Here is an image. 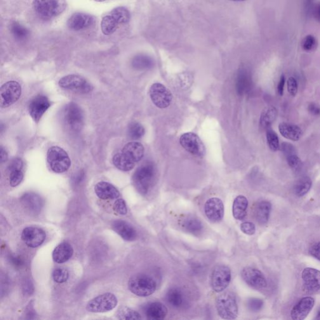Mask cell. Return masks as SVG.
Returning a JSON list of instances; mask_svg holds the SVG:
<instances>
[{
	"label": "cell",
	"mask_w": 320,
	"mask_h": 320,
	"mask_svg": "<svg viewBox=\"0 0 320 320\" xmlns=\"http://www.w3.org/2000/svg\"><path fill=\"white\" fill-rule=\"evenodd\" d=\"M34 10L44 19H51L62 14L65 10V0H34Z\"/></svg>",
	"instance_id": "cell-5"
},
{
	"label": "cell",
	"mask_w": 320,
	"mask_h": 320,
	"mask_svg": "<svg viewBox=\"0 0 320 320\" xmlns=\"http://www.w3.org/2000/svg\"><path fill=\"white\" fill-rule=\"evenodd\" d=\"M272 204L269 201H262L256 204L255 216L256 221L261 225H265L269 220Z\"/></svg>",
	"instance_id": "cell-30"
},
{
	"label": "cell",
	"mask_w": 320,
	"mask_h": 320,
	"mask_svg": "<svg viewBox=\"0 0 320 320\" xmlns=\"http://www.w3.org/2000/svg\"><path fill=\"white\" fill-rule=\"evenodd\" d=\"M95 1L98 2H103L106 1V0H95Z\"/></svg>",
	"instance_id": "cell-60"
},
{
	"label": "cell",
	"mask_w": 320,
	"mask_h": 320,
	"mask_svg": "<svg viewBox=\"0 0 320 320\" xmlns=\"http://www.w3.org/2000/svg\"><path fill=\"white\" fill-rule=\"evenodd\" d=\"M113 163L117 168L123 171L131 170L135 166V163H133L127 159L121 152L117 153L113 158Z\"/></svg>",
	"instance_id": "cell-33"
},
{
	"label": "cell",
	"mask_w": 320,
	"mask_h": 320,
	"mask_svg": "<svg viewBox=\"0 0 320 320\" xmlns=\"http://www.w3.org/2000/svg\"><path fill=\"white\" fill-rule=\"evenodd\" d=\"M315 319L320 320V307L319 308V310H318L317 317L315 318Z\"/></svg>",
	"instance_id": "cell-58"
},
{
	"label": "cell",
	"mask_w": 320,
	"mask_h": 320,
	"mask_svg": "<svg viewBox=\"0 0 320 320\" xmlns=\"http://www.w3.org/2000/svg\"><path fill=\"white\" fill-rule=\"evenodd\" d=\"M156 178V169L152 162H146L136 169L132 181L139 194L146 195L152 190Z\"/></svg>",
	"instance_id": "cell-1"
},
{
	"label": "cell",
	"mask_w": 320,
	"mask_h": 320,
	"mask_svg": "<svg viewBox=\"0 0 320 320\" xmlns=\"http://www.w3.org/2000/svg\"><path fill=\"white\" fill-rule=\"evenodd\" d=\"M303 288L308 293H315L320 289V271L312 268L303 270L302 274Z\"/></svg>",
	"instance_id": "cell-18"
},
{
	"label": "cell",
	"mask_w": 320,
	"mask_h": 320,
	"mask_svg": "<svg viewBox=\"0 0 320 320\" xmlns=\"http://www.w3.org/2000/svg\"><path fill=\"white\" fill-rule=\"evenodd\" d=\"M166 300L171 307L180 308L184 305L185 301L184 293L182 289L174 287L167 291Z\"/></svg>",
	"instance_id": "cell-31"
},
{
	"label": "cell",
	"mask_w": 320,
	"mask_h": 320,
	"mask_svg": "<svg viewBox=\"0 0 320 320\" xmlns=\"http://www.w3.org/2000/svg\"><path fill=\"white\" fill-rule=\"evenodd\" d=\"M279 131L283 137L293 142H297L302 138L303 131L302 129L295 124L282 123L279 124Z\"/></svg>",
	"instance_id": "cell-27"
},
{
	"label": "cell",
	"mask_w": 320,
	"mask_h": 320,
	"mask_svg": "<svg viewBox=\"0 0 320 320\" xmlns=\"http://www.w3.org/2000/svg\"><path fill=\"white\" fill-rule=\"evenodd\" d=\"M204 213L211 222H220L224 217L225 208L222 200L218 198H211L204 204Z\"/></svg>",
	"instance_id": "cell-15"
},
{
	"label": "cell",
	"mask_w": 320,
	"mask_h": 320,
	"mask_svg": "<svg viewBox=\"0 0 320 320\" xmlns=\"http://www.w3.org/2000/svg\"><path fill=\"white\" fill-rule=\"evenodd\" d=\"M9 185L11 187H16L22 183L23 179L22 169H13L9 171Z\"/></svg>",
	"instance_id": "cell-41"
},
{
	"label": "cell",
	"mask_w": 320,
	"mask_h": 320,
	"mask_svg": "<svg viewBox=\"0 0 320 320\" xmlns=\"http://www.w3.org/2000/svg\"><path fill=\"white\" fill-rule=\"evenodd\" d=\"M144 312L148 319L162 320L165 319L168 314V309L163 303L155 302L148 303L145 307Z\"/></svg>",
	"instance_id": "cell-23"
},
{
	"label": "cell",
	"mask_w": 320,
	"mask_h": 320,
	"mask_svg": "<svg viewBox=\"0 0 320 320\" xmlns=\"http://www.w3.org/2000/svg\"><path fill=\"white\" fill-rule=\"evenodd\" d=\"M21 201L25 209L34 214L39 213L43 206L41 198L33 193H28L23 195L21 198Z\"/></svg>",
	"instance_id": "cell-25"
},
{
	"label": "cell",
	"mask_w": 320,
	"mask_h": 320,
	"mask_svg": "<svg viewBox=\"0 0 320 320\" xmlns=\"http://www.w3.org/2000/svg\"><path fill=\"white\" fill-rule=\"evenodd\" d=\"M0 157H1V163H4V162L6 161L7 160H8V153H7L6 150L3 147H1V150H0Z\"/></svg>",
	"instance_id": "cell-55"
},
{
	"label": "cell",
	"mask_w": 320,
	"mask_h": 320,
	"mask_svg": "<svg viewBox=\"0 0 320 320\" xmlns=\"http://www.w3.org/2000/svg\"><path fill=\"white\" fill-rule=\"evenodd\" d=\"M315 13L318 20L320 21V4L315 9Z\"/></svg>",
	"instance_id": "cell-57"
},
{
	"label": "cell",
	"mask_w": 320,
	"mask_h": 320,
	"mask_svg": "<svg viewBox=\"0 0 320 320\" xmlns=\"http://www.w3.org/2000/svg\"><path fill=\"white\" fill-rule=\"evenodd\" d=\"M230 1H236V2H240V1H246V0H230Z\"/></svg>",
	"instance_id": "cell-59"
},
{
	"label": "cell",
	"mask_w": 320,
	"mask_h": 320,
	"mask_svg": "<svg viewBox=\"0 0 320 320\" xmlns=\"http://www.w3.org/2000/svg\"><path fill=\"white\" fill-rule=\"evenodd\" d=\"M277 110L274 107H269L265 108L260 117V124L263 128H267L276 119L277 117Z\"/></svg>",
	"instance_id": "cell-34"
},
{
	"label": "cell",
	"mask_w": 320,
	"mask_h": 320,
	"mask_svg": "<svg viewBox=\"0 0 320 320\" xmlns=\"http://www.w3.org/2000/svg\"><path fill=\"white\" fill-rule=\"evenodd\" d=\"M62 118L65 126L74 132L81 130L83 126V112L75 103H70L65 106L63 110Z\"/></svg>",
	"instance_id": "cell-7"
},
{
	"label": "cell",
	"mask_w": 320,
	"mask_h": 320,
	"mask_svg": "<svg viewBox=\"0 0 320 320\" xmlns=\"http://www.w3.org/2000/svg\"><path fill=\"white\" fill-rule=\"evenodd\" d=\"M308 110L310 114L314 115H320V107L316 103H312L308 106Z\"/></svg>",
	"instance_id": "cell-52"
},
{
	"label": "cell",
	"mask_w": 320,
	"mask_h": 320,
	"mask_svg": "<svg viewBox=\"0 0 320 320\" xmlns=\"http://www.w3.org/2000/svg\"><path fill=\"white\" fill-rule=\"evenodd\" d=\"M242 279L248 286L256 289H262L267 286V279L260 270L247 267L241 270Z\"/></svg>",
	"instance_id": "cell-14"
},
{
	"label": "cell",
	"mask_w": 320,
	"mask_h": 320,
	"mask_svg": "<svg viewBox=\"0 0 320 320\" xmlns=\"http://www.w3.org/2000/svg\"><path fill=\"white\" fill-rule=\"evenodd\" d=\"M267 140L268 145L273 152H277L280 149L279 136L271 129H268L267 131Z\"/></svg>",
	"instance_id": "cell-40"
},
{
	"label": "cell",
	"mask_w": 320,
	"mask_h": 320,
	"mask_svg": "<svg viewBox=\"0 0 320 320\" xmlns=\"http://www.w3.org/2000/svg\"><path fill=\"white\" fill-rule=\"evenodd\" d=\"M121 152L127 159L136 164L144 156L145 148L140 143L132 142L124 145Z\"/></svg>",
	"instance_id": "cell-22"
},
{
	"label": "cell",
	"mask_w": 320,
	"mask_h": 320,
	"mask_svg": "<svg viewBox=\"0 0 320 320\" xmlns=\"http://www.w3.org/2000/svg\"><path fill=\"white\" fill-rule=\"evenodd\" d=\"M215 305L219 316L223 319L235 320L239 315L236 296L230 291L219 295L216 299Z\"/></svg>",
	"instance_id": "cell-3"
},
{
	"label": "cell",
	"mask_w": 320,
	"mask_h": 320,
	"mask_svg": "<svg viewBox=\"0 0 320 320\" xmlns=\"http://www.w3.org/2000/svg\"><path fill=\"white\" fill-rule=\"evenodd\" d=\"M9 30L14 39L18 41H24L29 37L30 30L17 22H14L10 25Z\"/></svg>",
	"instance_id": "cell-32"
},
{
	"label": "cell",
	"mask_w": 320,
	"mask_h": 320,
	"mask_svg": "<svg viewBox=\"0 0 320 320\" xmlns=\"http://www.w3.org/2000/svg\"><path fill=\"white\" fill-rule=\"evenodd\" d=\"M241 232L247 235H253L255 234L256 227L255 224L251 222H244L240 226Z\"/></svg>",
	"instance_id": "cell-48"
},
{
	"label": "cell",
	"mask_w": 320,
	"mask_h": 320,
	"mask_svg": "<svg viewBox=\"0 0 320 320\" xmlns=\"http://www.w3.org/2000/svg\"><path fill=\"white\" fill-rule=\"evenodd\" d=\"M285 77L284 75H282L281 78H280V81L279 84H278V92L280 96L283 95L284 92V84H285Z\"/></svg>",
	"instance_id": "cell-53"
},
{
	"label": "cell",
	"mask_w": 320,
	"mask_h": 320,
	"mask_svg": "<svg viewBox=\"0 0 320 320\" xmlns=\"http://www.w3.org/2000/svg\"><path fill=\"white\" fill-rule=\"evenodd\" d=\"M74 255V248L71 244L64 242L56 247L53 251L52 257L54 262L63 263L68 262Z\"/></svg>",
	"instance_id": "cell-26"
},
{
	"label": "cell",
	"mask_w": 320,
	"mask_h": 320,
	"mask_svg": "<svg viewBox=\"0 0 320 320\" xmlns=\"http://www.w3.org/2000/svg\"><path fill=\"white\" fill-rule=\"evenodd\" d=\"M23 167V162L22 159L19 158H15L13 159L9 163L8 166V171L13 170V169H22Z\"/></svg>",
	"instance_id": "cell-49"
},
{
	"label": "cell",
	"mask_w": 320,
	"mask_h": 320,
	"mask_svg": "<svg viewBox=\"0 0 320 320\" xmlns=\"http://www.w3.org/2000/svg\"><path fill=\"white\" fill-rule=\"evenodd\" d=\"M131 65L135 69L145 70L152 67L153 61L147 56L140 55L134 57Z\"/></svg>",
	"instance_id": "cell-38"
},
{
	"label": "cell",
	"mask_w": 320,
	"mask_h": 320,
	"mask_svg": "<svg viewBox=\"0 0 320 320\" xmlns=\"http://www.w3.org/2000/svg\"><path fill=\"white\" fill-rule=\"evenodd\" d=\"M314 0H305V8L307 10H310Z\"/></svg>",
	"instance_id": "cell-56"
},
{
	"label": "cell",
	"mask_w": 320,
	"mask_h": 320,
	"mask_svg": "<svg viewBox=\"0 0 320 320\" xmlns=\"http://www.w3.org/2000/svg\"><path fill=\"white\" fill-rule=\"evenodd\" d=\"M288 91L291 96H295L298 92V83L294 77L289 78L287 81Z\"/></svg>",
	"instance_id": "cell-46"
},
{
	"label": "cell",
	"mask_w": 320,
	"mask_h": 320,
	"mask_svg": "<svg viewBox=\"0 0 320 320\" xmlns=\"http://www.w3.org/2000/svg\"><path fill=\"white\" fill-rule=\"evenodd\" d=\"M9 262L16 268H21L23 265V260L20 256L11 255L9 256Z\"/></svg>",
	"instance_id": "cell-50"
},
{
	"label": "cell",
	"mask_w": 320,
	"mask_h": 320,
	"mask_svg": "<svg viewBox=\"0 0 320 320\" xmlns=\"http://www.w3.org/2000/svg\"><path fill=\"white\" fill-rule=\"evenodd\" d=\"M47 161L51 170L56 173L66 172L71 166V160L62 148L55 146L47 152Z\"/></svg>",
	"instance_id": "cell-6"
},
{
	"label": "cell",
	"mask_w": 320,
	"mask_h": 320,
	"mask_svg": "<svg viewBox=\"0 0 320 320\" xmlns=\"http://www.w3.org/2000/svg\"><path fill=\"white\" fill-rule=\"evenodd\" d=\"M114 209L115 212L119 214L120 215H125L128 212L125 201L123 199H118L115 202Z\"/></svg>",
	"instance_id": "cell-44"
},
{
	"label": "cell",
	"mask_w": 320,
	"mask_h": 320,
	"mask_svg": "<svg viewBox=\"0 0 320 320\" xmlns=\"http://www.w3.org/2000/svg\"><path fill=\"white\" fill-rule=\"evenodd\" d=\"M112 228L115 232L127 241H135L137 232L132 225L125 221L118 220L112 223Z\"/></svg>",
	"instance_id": "cell-21"
},
{
	"label": "cell",
	"mask_w": 320,
	"mask_h": 320,
	"mask_svg": "<svg viewBox=\"0 0 320 320\" xmlns=\"http://www.w3.org/2000/svg\"><path fill=\"white\" fill-rule=\"evenodd\" d=\"M150 98L157 107L166 108L168 107L172 101L171 91L163 84L159 83H154L150 87Z\"/></svg>",
	"instance_id": "cell-13"
},
{
	"label": "cell",
	"mask_w": 320,
	"mask_h": 320,
	"mask_svg": "<svg viewBox=\"0 0 320 320\" xmlns=\"http://www.w3.org/2000/svg\"><path fill=\"white\" fill-rule=\"evenodd\" d=\"M249 86V79L248 74L245 71L240 72L238 75L236 83L237 93L243 95L248 90Z\"/></svg>",
	"instance_id": "cell-36"
},
{
	"label": "cell",
	"mask_w": 320,
	"mask_h": 320,
	"mask_svg": "<svg viewBox=\"0 0 320 320\" xmlns=\"http://www.w3.org/2000/svg\"><path fill=\"white\" fill-rule=\"evenodd\" d=\"M23 290L25 291L26 293H28V295H31L33 291H34V286L31 284V282L28 281L27 283H25Z\"/></svg>",
	"instance_id": "cell-54"
},
{
	"label": "cell",
	"mask_w": 320,
	"mask_h": 320,
	"mask_svg": "<svg viewBox=\"0 0 320 320\" xmlns=\"http://www.w3.org/2000/svg\"><path fill=\"white\" fill-rule=\"evenodd\" d=\"M128 285L131 293L140 297L152 295L157 289L156 281L145 274L134 275L129 279Z\"/></svg>",
	"instance_id": "cell-4"
},
{
	"label": "cell",
	"mask_w": 320,
	"mask_h": 320,
	"mask_svg": "<svg viewBox=\"0 0 320 320\" xmlns=\"http://www.w3.org/2000/svg\"><path fill=\"white\" fill-rule=\"evenodd\" d=\"M248 201L245 197L239 195L235 199L233 204V215L237 220H243L247 215Z\"/></svg>",
	"instance_id": "cell-29"
},
{
	"label": "cell",
	"mask_w": 320,
	"mask_h": 320,
	"mask_svg": "<svg viewBox=\"0 0 320 320\" xmlns=\"http://www.w3.org/2000/svg\"><path fill=\"white\" fill-rule=\"evenodd\" d=\"M315 305V300L312 297L301 299L294 306L291 312V317L293 320H303L307 317Z\"/></svg>",
	"instance_id": "cell-20"
},
{
	"label": "cell",
	"mask_w": 320,
	"mask_h": 320,
	"mask_svg": "<svg viewBox=\"0 0 320 320\" xmlns=\"http://www.w3.org/2000/svg\"><path fill=\"white\" fill-rule=\"evenodd\" d=\"M61 88L80 93H88L93 90V86L84 78L76 75H69L59 80Z\"/></svg>",
	"instance_id": "cell-9"
},
{
	"label": "cell",
	"mask_w": 320,
	"mask_h": 320,
	"mask_svg": "<svg viewBox=\"0 0 320 320\" xmlns=\"http://www.w3.org/2000/svg\"><path fill=\"white\" fill-rule=\"evenodd\" d=\"M129 137L133 140H138L142 138L145 133L144 127L138 122H132L129 124L128 129Z\"/></svg>",
	"instance_id": "cell-39"
},
{
	"label": "cell",
	"mask_w": 320,
	"mask_h": 320,
	"mask_svg": "<svg viewBox=\"0 0 320 320\" xmlns=\"http://www.w3.org/2000/svg\"><path fill=\"white\" fill-rule=\"evenodd\" d=\"M117 304V296L114 294L107 293L89 301L86 305V310L91 313H105L112 311Z\"/></svg>",
	"instance_id": "cell-10"
},
{
	"label": "cell",
	"mask_w": 320,
	"mask_h": 320,
	"mask_svg": "<svg viewBox=\"0 0 320 320\" xmlns=\"http://www.w3.org/2000/svg\"><path fill=\"white\" fill-rule=\"evenodd\" d=\"M310 253L314 258L320 261V241L312 246L310 249Z\"/></svg>",
	"instance_id": "cell-51"
},
{
	"label": "cell",
	"mask_w": 320,
	"mask_h": 320,
	"mask_svg": "<svg viewBox=\"0 0 320 320\" xmlns=\"http://www.w3.org/2000/svg\"><path fill=\"white\" fill-rule=\"evenodd\" d=\"M181 225L185 232L196 236L201 234L203 230V223L194 216H187L183 219Z\"/></svg>",
	"instance_id": "cell-28"
},
{
	"label": "cell",
	"mask_w": 320,
	"mask_h": 320,
	"mask_svg": "<svg viewBox=\"0 0 320 320\" xmlns=\"http://www.w3.org/2000/svg\"><path fill=\"white\" fill-rule=\"evenodd\" d=\"M130 20V13L125 7L119 6L103 18L101 28L103 34L110 35L117 31L120 25L126 24Z\"/></svg>",
	"instance_id": "cell-2"
},
{
	"label": "cell",
	"mask_w": 320,
	"mask_h": 320,
	"mask_svg": "<svg viewBox=\"0 0 320 320\" xmlns=\"http://www.w3.org/2000/svg\"><path fill=\"white\" fill-rule=\"evenodd\" d=\"M231 279L232 273L229 267L224 265L216 266L211 275V288L216 293L223 292L229 285Z\"/></svg>",
	"instance_id": "cell-8"
},
{
	"label": "cell",
	"mask_w": 320,
	"mask_h": 320,
	"mask_svg": "<svg viewBox=\"0 0 320 320\" xmlns=\"http://www.w3.org/2000/svg\"><path fill=\"white\" fill-rule=\"evenodd\" d=\"M117 317L119 320H141L142 317L138 312L126 307L120 308L117 313Z\"/></svg>",
	"instance_id": "cell-37"
},
{
	"label": "cell",
	"mask_w": 320,
	"mask_h": 320,
	"mask_svg": "<svg viewBox=\"0 0 320 320\" xmlns=\"http://www.w3.org/2000/svg\"><path fill=\"white\" fill-rule=\"evenodd\" d=\"M312 182L309 177H303L296 182L295 188V194L296 196L302 197L307 194L311 189Z\"/></svg>",
	"instance_id": "cell-35"
},
{
	"label": "cell",
	"mask_w": 320,
	"mask_h": 320,
	"mask_svg": "<svg viewBox=\"0 0 320 320\" xmlns=\"http://www.w3.org/2000/svg\"><path fill=\"white\" fill-rule=\"evenodd\" d=\"M54 281L58 283H63L67 281L69 278V273L67 270L58 268L54 270L52 275Z\"/></svg>",
	"instance_id": "cell-42"
},
{
	"label": "cell",
	"mask_w": 320,
	"mask_h": 320,
	"mask_svg": "<svg viewBox=\"0 0 320 320\" xmlns=\"http://www.w3.org/2000/svg\"><path fill=\"white\" fill-rule=\"evenodd\" d=\"M286 160L289 166L291 168L296 169L300 166L301 163L300 159H299L298 155L295 153L287 155Z\"/></svg>",
	"instance_id": "cell-47"
},
{
	"label": "cell",
	"mask_w": 320,
	"mask_h": 320,
	"mask_svg": "<svg viewBox=\"0 0 320 320\" xmlns=\"http://www.w3.org/2000/svg\"><path fill=\"white\" fill-rule=\"evenodd\" d=\"M50 107V102L46 96L39 95L35 96L28 106V112L35 122L39 123L43 115Z\"/></svg>",
	"instance_id": "cell-16"
},
{
	"label": "cell",
	"mask_w": 320,
	"mask_h": 320,
	"mask_svg": "<svg viewBox=\"0 0 320 320\" xmlns=\"http://www.w3.org/2000/svg\"><path fill=\"white\" fill-rule=\"evenodd\" d=\"M95 192L99 199L114 200L119 199L120 194L114 185L105 182H98L95 187Z\"/></svg>",
	"instance_id": "cell-24"
},
{
	"label": "cell",
	"mask_w": 320,
	"mask_h": 320,
	"mask_svg": "<svg viewBox=\"0 0 320 320\" xmlns=\"http://www.w3.org/2000/svg\"><path fill=\"white\" fill-rule=\"evenodd\" d=\"M94 18L88 14L76 13L72 15L67 22L68 27L74 31H80L90 27L94 23Z\"/></svg>",
	"instance_id": "cell-19"
},
{
	"label": "cell",
	"mask_w": 320,
	"mask_h": 320,
	"mask_svg": "<svg viewBox=\"0 0 320 320\" xmlns=\"http://www.w3.org/2000/svg\"><path fill=\"white\" fill-rule=\"evenodd\" d=\"M22 239L30 248H37L43 243L46 234L41 228L29 227L23 230Z\"/></svg>",
	"instance_id": "cell-17"
},
{
	"label": "cell",
	"mask_w": 320,
	"mask_h": 320,
	"mask_svg": "<svg viewBox=\"0 0 320 320\" xmlns=\"http://www.w3.org/2000/svg\"><path fill=\"white\" fill-rule=\"evenodd\" d=\"M180 142L185 150L195 156L203 157L205 155V147L196 134L192 132L183 134L180 137Z\"/></svg>",
	"instance_id": "cell-12"
},
{
	"label": "cell",
	"mask_w": 320,
	"mask_h": 320,
	"mask_svg": "<svg viewBox=\"0 0 320 320\" xmlns=\"http://www.w3.org/2000/svg\"><path fill=\"white\" fill-rule=\"evenodd\" d=\"M22 95V86L15 81H9L3 84L0 91V106L7 108L17 102Z\"/></svg>",
	"instance_id": "cell-11"
},
{
	"label": "cell",
	"mask_w": 320,
	"mask_h": 320,
	"mask_svg": "<svg viewBox=\"0 0 320 320\" xmlns=\"http://www.w3.org/2000/svg\"><path fill=\"white\" fill-rule=\"evenodd\" d=\"M317 42L315 38L312 35L306 37L303 42V48L306 51H312L316 48Z\"/></svg>",
	"instance_id": "cell-45"
},
{
	"label": "cell",
	"mask_w": 320,
	"mask_h": 320,
	"mask_svg": "<svg viewBox=\"0 0 320 320\" xmlns=\"http://www.w3.org/2000/svg\"><path fill=\"white\" fill-rule=\"evenodd\" d=\"M264 305L263 301L260 298H252L247 302V307L252 312H258L262 309Z\"/></svg>",
	"instance_id": "cell-43"
}]
</instances>
